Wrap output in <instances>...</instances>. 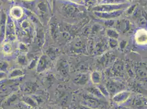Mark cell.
I'll use <instances>...</instances> for the list:
<instances>
[{
	"label": "cell",
	"instance_id": "6da1fadb",
	"mask_svg": "<svg viewBox=\"0 0 147 109\" xmlns=\"http://www.w3.org/2000/svg\"><path fill=\"white\" fill-rule=\"evenodd\" d=\"M136 42L138 44L143 45L147 44V31L144 30L138 31L135 36Z\"/></svg>",
	"mask_w": 147,
	"mask_h": 109
},
{
	"label": "cell",
	"instance_id": "7a4b0ae2",
	"mask_svg": "<svg viewBox=\"0 0 147 109\" xmlns=\"http://www.w3.org/2000/svg\"><path fill=\"white\" fill-rule=\"evenodd\" d=\"M15 109H31L29 106L25 105H22V104H19L18 105Z\"/></svg>",
	"mask_w": 147,
	"mask_h": 109
}]
</instances>
